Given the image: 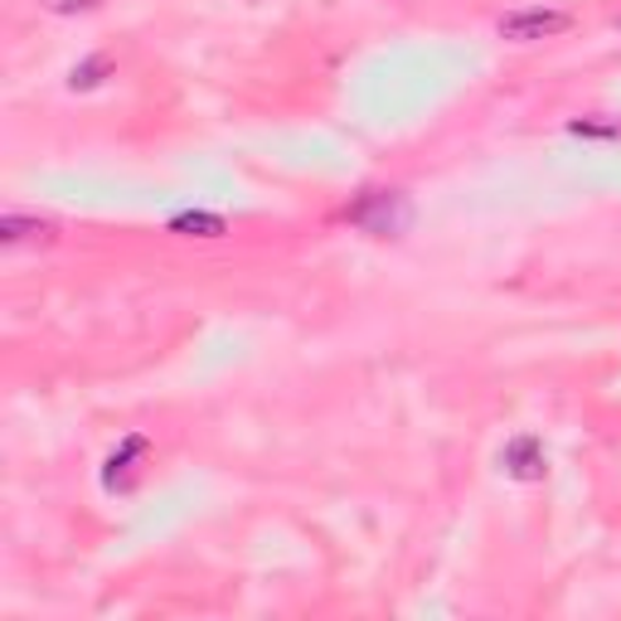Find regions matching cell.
<instances>
[{"label":"cell","instance_id":"6da1fadb","mask_svg":"<svg viewBox=\"0 0 621 621\" xmlns=\"http://www.w3.org/2000/svg\"><path fill=\"white\" fill-rule=\"evenodd\" d=\"M345 218L374 238H398V234H408V224H413V204L404 190H370L360 204H350Z\"/></svg>","mask_w":621,"mask_h":621},{"label":"cell","instance_id":"7a4b0ae2","mask_svg":"<svg viewBox=\"0 0 621 621\" xmlns=\"http://www.w3.org/2000/svg\"><path fill=\"white\" fill-rule=\"evenodd\" d=\"M568 24H574L568 10L534 6V10H515V15H505L501 20V34H505V40H515V44H534V40H554V34H564Z\"/></svg>","mask_w":621,"mask_h":621},{"label":"cell","instance_id":"3957f363","mask_svg":"<svg viewBox=\"0 0 621 621\" xmlns=\"http://www.w3.org/2000/svg\"><path fill=\"white\" fill-rule=\"evenodd\" d=\"M501 467H505L515 481H544V471H549V461H544V442H539L534 432L515 437V442H505Z\"/></svg>","mask_w":621,"mask_h":621},{"label":"cell","instance_id":"277c9868","mask_svg":"<svg viewBox=\"0 0 621 621\" xmlns=\"http://www.w3.org/2000/svg\"><path fill=\"white\" fill-rule=\"evenodd\" d=\"M54 238H58L54 218H24V214L0 218V243H6V248H20V243H54Z\"/></svg>","mask_w":621,"mask_h":621},{"label":"cell","instance_id":"5b68a950","mask_svg":"<svg viewBox=\"0 0 621 621\" xmlns=\"http://www.w3.org/2000/svg\"><path fill=\"white\" fill-rule=\"evenodd\" d=\"M146 447H151V442H146V437H127V442H121L117 452L107 457V471H103V485H107V491H121V485H127L131 461H137V457H146Z\"/></svg>","mask_w":621,"mask_h":621},{"label":"cell","instance_id":"8992f818","mask_svg":"<svg viewBox=\"0 0 621 621\" xmlns=\"http://www.w3.org/2000/svg\"><path fill=\"white\" fill-rule=\"evenodd\" d=\"M170 234H185V238H224L228 224H224L218 214L190 210V214H175V218H170Z\"/></svg>","mask_w":621,"mask_h":621},{"label":"cell","instance_id":"52a82bcc","mask_svg":"<svg viewBox=\"0 0 621 621\" xmlns=\"http://www.w3.org/2000/svg\"><path fill=\"white\" fill-rule=\"evenodd\" d=\"M107 68H113V64H107L103 54H97V58H88V64H78V68L68 73V88H73V93H78V88H97V83L107 78Z\"/></svg>","mask_w":621,"mask_h":621},{"label":"cell","instance_id":"ba28073f","mask_svg":"<svg viewBox=\"0 0 621 621\" xmlns=\"http://www.w3.org/2000/svg\"><path fill=\"white\" fill-rule=\"evenodd\" d=\"M568 131H578V137H617V127H598V121H574Z\"/></svg>","mask_w":621,"mask_h":621},{"label":"cell","instance_id":"9c48e42d","mask_svg":"<svg viewBox=\"0 0 621 621\" xmlns=\"http://www.w3.org/2000/svg\"><path fill=\"white\" fill-rule=\"evenodd\" d=\"M54 10H88V6H97V0H49Z\"/></svg>","mask_w":621,"mask_h":621}]
</instances>
